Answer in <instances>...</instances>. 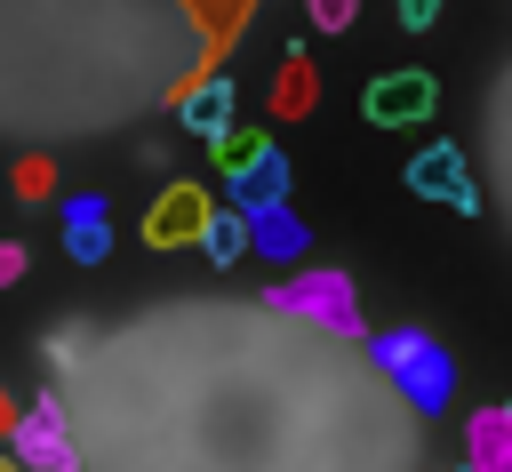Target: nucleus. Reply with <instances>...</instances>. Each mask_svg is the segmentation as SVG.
<instances>
[{
    "label": "nucleus",
    "mask_w": 512,
    "mask_h": 472,
    "mask_svg": "<svg viewBox=\"0 0 512 472\" xmlns=\"http://www.w3.org/2000/svg\"><path fill=\"white\" fill-rule=\"evenodd\" d=\"M376 368H384V376H392L424 416H432V408H448V392H456V360H448L424 328H384V336H376Z\"/></svg>",
    "instance_id": "nucleus-1"
},
{
    "label": "nucleus",
    "mask_w": 512,
    "mask_h": 472,
    "mask_svg": "<svg viewBox=\"0 0 512 472\" xmlns=\"http://www.w3.org/2000/svg\"><path fill=\"white\" fill-rule=\"evenodd\" d=\"M264 304H272V312H304V320H320V328H336V336H360V304H352V280H344V272L280 280Z\"/></svg>",
    "instance_id": "nucleus-2"
},
{
    "label": "nucleus",
    "mask_w": 512,
    "mask_h": 472,
    "mask_svg": "<svg viewBox=\"0 0 512 472\" xmlns=\"http://www.w3.org/2000/svg\"><path fill=\"white\" fill-rule=\"evenodd\" d=\"M432 104H440V80L432 72H376L368 96H360V112L376 128H416V120H432Z\"/></svg>",
    "instance_id": "nucleus-3"
},
{
    "label": "nucleus",
    "mask_w": 512,
    "mask_h": 472,
    "mask_svg": "<svg viewBox=\"0 0 512 472\" xmlns=\"http://www.w3.org/2000/svg\"><path fill=\"white\" fill-rule=\"evenodd\" d=\"M8 424H16V456H24L32 472H72V464H80V448H72V432H64V408H56L48 392H40L24 416H8Z\"/></svg>",
    "instance_id": "nucleus-4"
},
{
    "label": "nucleus",
    "mask_w": 512,
    "mask_h": 472,
    "mask_svg": "<svg viewBox=\"0 0 512 472\" xmlns=\"http://www.w3.org/2000/svg\"><path fill=\"white\" fill-rule=\"evenodd\" d=\"M408 192L448 200L456 216H480V192H472V168H464V152H456V144H424V152L408 160Z\"/></svg>",
    "instance_id": "nucleus-5"
},
{
    "label": "nucleus",
    "mask_w": 512,
    "mask_h": 472,
    "mask_svg": "<svg viewBox=\"0 0 512 472\" xmlns=\"http://www.w3.org/2000/svg\"><path fill=\"white\" fill-rule=\"evenodd\" d=\"M216 200L200 192V184H168L160 200H152V216H144V240L152 248H184V240H200V216H208Z\"/></svg>",
    "instance_id": "nucleus-6"
},
{
    "label": "nucleus",
    "mask_w": 512,
    "mask_h": 472,
    "mask_svg": "<svg viewBox=\"0 0 512 472\" xmlns=\"http://www.w3.org/2000/svg\"><path fill=\"white\" fill-rule=\"evenodd\" d=\"M224 176H232V192H224V200H232L240 216H256V208H272V200H288V160H280L272 144H264L256 160H240V168H224Z\"/></svg>",
    "instance_id": "nucleus-7"
},
{
    "label": "nucleus",
    "mask_w": 512,
    "mask_h": 472,
    "mask_svg": "<svg viewBox=\"0 0 512 472\" xmlns=\"http://www.w3.org/2000/svg\"><path fill=\"white\" fill-rule=\"evenodd\" d=\"M64 248H72V264H104L112 256V216H104L96 192H72L64 200Z\"/></svg>",
    "instance_id": "nucleus-8"
},
{
    "label": "nucleus",
    "mask_w": 512,
    "mask_h": 472,
    "mask_svg": "<svg viewBox=\"0 0 512 472\" xmlns=\"http://www.w3.org/2000/svg\"><path fill=\"white\" fill-rule=\"evenodd\" d=\"M176 120H184L192 136H216V128H232V80H224V72H200V80L176 96Z\"/></svg>",
    "instance_id": "nucleus-9"
},
{
    "label": "nucleus",
    "mask_w": 512,
    "mask_h": 472,
    "mask_svg": "<svg viewBox=\"0 0 512 472\" xmlns=\"http://www.w3.org/2000/svg\"><path fill=\"white\" fill-rule=\"evenodd\" d=\"M248 248H256V256H272V264L304 256V224L288 216V200H272V208H256V216H248Z\"/></svg>",
    "instance_id": "nucleus-10"
},
{
    "label": "nucleus",
    "mask_w": 512,
    "mask_h": 472,
    "mask_svg": "<svg viewBox=\"0 0 512 472\" xmlns=\"http://www.w3.org/2000/svg\"><path fill=\"white\" fill-rule=\"evenodd\" d=\"M464 440H472V472H512V416L504 408H480Z\"/></svg>",
    "instance_id": "nucleus-11"
},
{
    "label": "nucleus",
    "mask_w": 512,
    "mask_h": 472,
    "mask_svg": "<svg viewBox=\"0 0 512 472\" xmlns=\"http://www.w3.org/2000/svg\"><path fill=\"white\" fill-rule=\"evenodd\" d=\"M200 256L208 264H240L248 256V216L240 208H208L200 216Z\"/></svg>",
    "instance_id": "nucleus-12"
},
{
    "label": "nucleus",
    "mask_w": 512,
    "mask_h": 472,
    "mask_svg": "<svg viewBox=\"0 0 512 472\" xmlns=\"http://www.w3.org/2000/svg\"><path fill=\"white\" fill-rule=\"evenodd\" d=\"M272 104H280V112H304V104H312V64H304V56H288V64H280Z\"/></svg>",
    "instance_id": "nucleus-13"
},
{
    "label": "nucleus",
    "mask_w": 512,
    "mask_h": 472,
    "mask_svg": "<svg viewBox=\"0 0 512 472\" xmlns=\"http://www.w3.org/2000/svg\"><path fill=\"white\" fill-rule=\"evenodd\" d=\"M264 144H272V136H256V128H216V136H208V152H216L224 168H240V160H256Z\"/></svg>",
    "instance_id": "nucleus-14"
},
{
    "label": "nucleus",
    "mask_w": 512,
    "mask_h": 472,
    "mask_svg": "<svg viewBox=\"0 0 512 472\" xmlns=\"http://www.w3.org/2000/svg\"><path fill=\"white\" fill-rule=\"evenodd\" d=\"M304 8H312V24H320V32H344L360 0H304Z\"/></svg>",
    "instance_id": "nucleus-15"
},
{
    "label": "nucleus",
    "mask_w": 512,
    "mask_h": 472,
    "mask_svg": "<svg viewBox=\"0 0 512 472\" xmlns=\"http://www.w3.org/2000/svg\"><path fill=\"white\" fill-rule=\"evenodd\" d=\"M48 184H56V168H48V160H16V192H24V200H32V192H48Z\"/></svg>",
    "instance_id": "nucleus-16"
},
{
    "label": "nucleus",
    "mask_w": 512,
    "mask_h": 472,
    "mask_svg": "<svg viewBox=\"0 0 512 472\" xmlns=\"http://www.w3.org/2000/svg\"><path fill=\"white\" fill-rule=\"evenodd\" d=\"M16 280H24V248H16V240H0V288H16Z\"/></svg>",
    "instance_id": "nucleus-17"
},
{
    "label": "nucleus",
    "mask_w": 512,
    "mask_h": 472,
    "mask_svg": "<svg viewBox=\"0 0 512 472\" xmlns=\"http://www.w3.org/2000/svg\"><path fill=\"white\" fill-rule=\"evenodd\" d=\"M432 16H440V0H400V24H408V32H424Z\"/></svg>",
    "instance_id": "nucleus-18"
},
{
    "label": "nucleus",
    "mask_w": 512,
    "mask_h": 472,
    "mask_svg": "<svg viewBox=\"0 0 512 472\" xmlns=\"http://www.w3.org/2000/svg\"><path fill=\"white\" fill-rule=\"evenodd\" d=\"M0 424H8V400H0Z\"/></svg>",
    "instance_id": "nucleus-19"
},
{
    "label": "nucleus",
    "mask_w": 512,
    "mask_h": 472,
    "mask_svg": "<svg viewBox=\"0 0 512 472\" xmlns=\"http://www.w3.org/2000/svg\"><path fill=\"white\" fill-rule=\"evenodd\" d=\"M504 416H512V408H504Z\"/></svg>",
    "instance_id": "nucleus-20"
},
{
    "label": "nucleus",
    "mask_w": 512,
    "mask_h": 472,
    "mask_svg": "<svg viewBox=\"0 0 512 472\" xmlns=\"http://www.w3.org/2000/svg\"><path fill=\"white\" fill-rule=\"evenodd\" d=\"M0 472H8V464H0Z\"/></svg>",
    "instance_id": "nucleus-21"
}]
</instances>
